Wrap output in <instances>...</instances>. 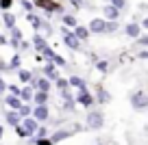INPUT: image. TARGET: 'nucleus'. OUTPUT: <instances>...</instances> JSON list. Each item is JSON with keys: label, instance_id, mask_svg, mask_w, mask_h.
Wrapping results in <instances>:
<instances>
[{"label": "nucleus", "instance_id": "7c9ffc66", "mask_svg": "<svg viewBox=\"0 0 148 145\" xmlns=\"http://www.w3.org/2000/svg\"><path fill=\"white\" fill-rule=\"evenodd\" d=\"M52 82H55V87H57V89H59V91H63V89H70V85H68V78H57V80H52Z\"/></svg>", "mask_w": 148, "mask_h": 145}, {"label": "nucleus", "instance_id": "5701e85b", "mask_svg": "<svg viewBox=\"0 0 148 145\" xmlns=\"http://www.w3.org/2000/svg\"><path fill=\"white\" fill-rule=\"evenodd\" d=\"M70 134H72V130H57L55 134L50 136V143H52V145H55V143H61V141H65Z\"/></svg>", "mask_w": 148, "mask_h": 145}, {"label": "nucleus", "instance_id": "9b49d317", "mask_svg": "<svg viewBox=\"0 0 148 145\" xmlns=\"http://www.w3.org/2000/svg\"><path fill=\"white\" fill-rule=\"evenodd\" d=\"M142 33H144V30H142V26H139L137 22H133V20H131V22L124 26V35L129 37V39H137Z\"/></svg>", "mask_w": 148, "mask_h": 145}, {"label": "nucleus", "instance_id": "a878e982", "mask_svg": "<svg viewBox=\"0 0 148 145\" xmlns=\"http://www.w3.org/2000/svg\"><path fill=\"white\" fill-rule=\"evenodd\" d=\"M31 78H33V72H31V69H22V67L18 69V80L22 82V85H28V82H31Z\"/></svg>", "mask_w": 148, "mask_h": 145}, {"label": "nucleus", "instance_id": "79ce46f5", "mask_svg": "<svg viewBox=\"0 0 148 145\" xmlns=\"http://www.w3.org/2000/svg\"><path fill=\"white\" fill-rule=\"evenodd\" d=\"M15 132H18V136L26 139V132H24V128H22V126H15Z\"/></svg>", "mask_w": 148, "mask_h": 145}, {"label": "nucleus", "instance_id": "4be33fe9", "mask_svg": "<svg viewBox=\"0 0 148 145\" xmlns=\"http://www.w3.org/2000/svg\"><path fill=\"white\" fill-rule=\"evenodd\" d=\"M5 104H7V106H9V110H18V108H20V106H22V104H24V102H22V100H20L18 95H7V100H5Z\"/></svg>", "mask_w": 148, "mask_h": 145}, {"label": "nucleus", "instance_id": "0eeeda50", "mask_svg": "<svg viewBox=\"0 0 148 145\" xmlns=\"http://www.w3.org/2000/svg\"><path fill=\"white\" fill-rule=\"evenodd\" d=\"M74 102H76L79 106H83V108H92V106L96 104L94 93H89V91H79V93H76V98H74Z\"/></svg>", "mask_w": 148, "mask_h": 145}, {"label": "nucleus", "instance_id": "c756f323", "mask_svg": "<svg viewBox=\"0 0 148 145\" xmlns=\"http://www.w3.org/2000/svg\"><path fill=\"white\" fill-rule=\"evenodd\" d=\"M59 106H61V108L65 110V113H72V110L76 108V102H74V100H63V102H61Z\"/></svg>", "mask_w": 148, "mask_h": 145}, {"label": "nucleus", "instance_id": "6ab92c4d", "mask_svg": "<svg viewBox=\"0 0 148 145\" xmlns=\"http://www.w3.org/2000/svg\"><path fill=\"white\" fill-rule=\"evenodd\" d=\"M42 20H44V18H39V15H37V13H33V11H31V13H26V22L33 26V30H35V33H39V26H42Z\"/></svg>", "mask_w": 148, "mask_h": 145}, {"label": "nucleus", "instance_id": "f8f14e48", "mask_svg": "<svg viewBox=\"0 0 148 145\" xmlns=\"http://www.w3.org/2000/svg\"><path fill=\"white\" fill-rule=\"evenodd\" d=\"M102 18H105L107 22H116V20H120V9H116V7H111V5H105Z\"/></svg>", "mask_w": 148, "mask_h": 145}, {"label": "nucleus", "instance_id": "423d86ee", "mask_svg": "<svg viewBox=\"0 0 148 145\" xmlns=\"http://www.w3.org/2000/svg\"><path fill=\"white\" fill-rule=\"evenodd\" d=\"M39 72H42V76L44 78H48V80H57V78L61 76V72H59V67H57L55 63H52V61H46V63H44V67L39 69Z\"/></svg>", "mask_w": 148, "mask_h": 145}, {"label": "nucleus", "instance_id": "f3484780", "mask_svg": "<svg viewBox=\"0 0 148 145\" xmlns=\"http://www.w3.org/2000/svg\"><path fill=\"white\" fill-rule=\"evenodd\" d=\"M20 67H22V56H20V52H15L7 63V72H18Z\"/></svg>", "mask_w": 148, "mask_h": 145}, {"label": "nucleus", "instance_id": "37998d69", "mask_svg": "<svg viewBox=\"0 0 148 145\" xmlns=\"http://www.w3.org/2000/svg\"><path fill=\"white\" fill-rule=\"evenodd\" d=\"M7 91V82H5V78H0V93H5Z\"/></svg>", "mask_w": 148, "mask_h": 145}, {"label": "nucleus", "instance_id": "b1692460", "mask_svg": "<svg viewBox=\"0 0 148 145\" xmlns=\"http://www.w3.org/2000/svg\"><path fill=\"white\" fill-rule=\"evenodd\" d=\"M24 39V33L20 30L18 26H13V28H9V39L7 41H15V43H20V41Z\"/></svg>", "mask_w": 148, "mask_h": 145}, {"label": "nucleus", "instance_id": "dca6fc26", "mask_svg": "<svg viewBox=\"0 0 148 145\" xmlns=\"http://www.w3.org/2000/svg\"><path fill=\"white\" fill-rule=\"evenodd\" d=\"M79 24V18L74 13H61V26H65V28H74Z\"/></svg>", "mask_w": 148, "mask_h": 145}, {"label": "nucleus", "instance_id": "4c0bfd02", "mask_svg": "<svg viewBox=\"0 0 148 145\" xmlns=\"http://www.w3.org/2000/svg\"><path fill=\"white\" fill-rule=\"evenodd\" d=\"M9 95H20V85H7Z\"/></svg>", "mask_w": 148, "mask_h": 145}, {"label": "nucleus", "instance_id": "e433bc0d", "mask_svg": "<svg viewBox=\"0 0 148 145\" xmlns=\"http://www.w3.org/2000/svg\"><path fill=\"white\" fill-rule=\"evenodd\" d=\"M20 5H22V9L26 11V13H31V11L35 9V7H33V2H31V0H20Z\"/></svg>", "mask_w": 148, "mask_h": 145}, {"label": "nucleus", "instance_id": "39448f33", "mask_svg": "<svg viewBox=\"0 0 148 145\" xmlns=\"http://www.w3.org/2000/svg\"><path fill=\"white\" fill-rule=\"evenodd\" d=\"M31 117L35 119L37 123H44V121H48V117H50V110H48V104L33 106V110H31Z\"/></svg>", "mask_w": 148, "mask_h": 145}, {"label": "nucleus", "instance_id": "f704fd0d", "mask_svg": "<svg viewBox=\"0 0 148 145\" xmlns=\"http://www.w3.org/2000/svg\"><path fill=\"white\" fill-rule=\"evenodd\" d=\"M15 0H0V11H11Z\"/></svg>", "mask_w": 148, "mask_h": 145}, {"label": "nucleus", "instance_id": "aec40b11", "mask_svg": "<svg viewBox=\"0 0 148 145\" xmlns=\"http://www.w3.org/2000/svg\"><path fill=\"white\" fill-rule=\"evenodd\" d=\"M31 43H33V48L39 52L44 45H48V41H46V37H44L42 33H35V35H33V41H31Z\"/></svg>", "mask_w": 148, "mask_h": 145}, {"label": "nucleus", "instance_id": "7ed1b4c3", "mask_svg": "<svg viewBox=\"0 0 148 145\" xmlns=\"http://www.w3.org/2000/svg\"><path fill=\"white\" fill-rule=\"evenodd\" d=\"M131 106H133L135 110H146V106H148V95H146V91H142V89L133 91V93H131Z\"/></svg>", "mask_w": 148, "mask_h": 145}, {"label": "nucleus", "instance_id": "f03ea898", "mask_svg": "<svg viewBox=\"0 0 148 145\" xmlns=\"http://www.w3.org/2000/svg\"><path fill=\"white\" fill-rule=\"evenodd\" d=\"M85 121H87L85 128H89V130H100V128L105 126V115H102L100 110H89Z\"/></svg>", "mask_w": 148, "mask_h": 145}, {"label": "nucleus", "instance_id": "1a4fd4ad", "mask_svg": "<svg viewBox=\"0 0 148 145\" xmlns=\"http://www.w3.org/2000/svg\"><path fill=\"white\" fill-rule=\"evenodd\" d=\"M20 126L24 128V132H26V139H28V136H33V134H35V130H37V126H39V123H37L35 119H33L31 115H28V117H22Z\"/></svg>", "mask_w": 148, "mask_h": 145}, {"label": "nucleus", "instance_id": "20e7f679", "mask_svg": "<svg viewBox=\"0 0 148 145\" xmlns=\"http://www.w3.org/2000/svg\"><path fill=\"white\" fill-rule=\"evenodd\" d=\"M61 35H63V43L68 45L70 50H74V52H79L81 50V45H83V41H79L76 37H74V33L70 30V28H61Z\"/></svg>", "mask_w": 148, "mask_h": 145}, {"label": "nucleus", "instance_id": "2f4dec72", "mask_svg": "<svg viewBox=\"0 0 148 145\" xmlns=\"http://www.w3.org/2000/svg\"><path fill=\"white\" fill-rule=\"evenodd\" d=\"M116 30H118V20L116 22H107L105 24V35H113Z\"/></svg>", "mask_w": 148, "mask_h": 145}, {"label": "nucleus", "instance_id": "49530a36", "mask_svg": "<svg viewBox=\"0 0 148 145\" xmlns=\"http://www.w3.org/2000/svg\"><path fill=\"white\" fill-rule=\"evenodd\" d=\"M0 13H2V11H0Z\"/></svg>", "mask_w": 148, "mask_h": 145}, {"label": "nucleus", "instance_id": "6e6552de", "mask_svg": "<svg viewBox=\"0 0 148 145\" xmlns=\"http://www.w3.org/2000/svg\"><path fill=\"white\" fill-rule=\"evenodd\" d=\"M105 24H107L105 18H92L87 24V30L92 35H105Z\"/></svg>", "mask_w": 148, "mask_h": 145}, {"label": "nucleus", "instance_id": "cd10ccee", "mask_svg": "<svg viewBox=\"0 0 148 145\" xmlns=\"http://www.w3.org/2000/svg\"><path fill=\"white\" fill-rule=\"evenodd\" d=\"M31 110H33V104H31V102H24V104L18 108V115H20V117H28Z\"/></svg>", "mask_w": 148, "mask_h": 145}, {"label": "nucleus", "instance_id": "72a5a7b5", "mask_svg": "<svg viewBox=\"0 0 148 145\" xmlns=\"http://www.w3.org/2000/svg\"><path fill=\"white\" fill-rule=\"evenodd\" d=\"M109 5L122 11V9H126V5H129V0H109Z\"/></svg>", "mask_w": 148, "mask_h": 145}, {"label": "nucleus", "instance_id": "412c9836", "mask_svg": "<svg viewBox=\"0 0 148 145\" xmlns=\"http://www.w3.org/2000/svg\"><path fill=\"white\" fill-rule=\"evenodd\" d=\"M33 91H35V89H33L31 85L20 87V95H18V98H20L22 102H31V100H33Z\"/></svg>", "mask_w": 148, "mask_h": 145}, {"label": "nucleus", "instance_id": "f257e3e1", "mask_svg": "<svg viewBox=\"0 0 148 145\" xmlns=\"http://www.w3.org/2000/svg\"><path fill=\"white\" fill-rule=\"evenodd\" d=\"M35 9H42L44 13L52 15V13H63V5L59 0H31Z\"/></svg>", "mask_w": 148, "mask_h": 145}, {"label": "nucleus", "instance_id": "473e14b6", "mask_svg": "<svg viewBox=\"0 0 148 145\" xmlns=\"http://www.w3.org/2000/svg\"><path fill=\"white\" fill-rule=\"evenodd\" d=\"M50 61H52V63L57 65V67H65V65H68V61H65V59H63L61 54H57V52H55V56H52Z\"/></svg>", "mask_w": 148, "mask_h": 145}, {"label": "nucleus", "instance_id": "a211bd4d", "mask_svg": "<svg viewBox=\"0 0 148 145\" xmlns=\"http://www.w3.org/2000/svg\"><path fill=\"white\" fill-rule=\"evenodd\" d=\"M33 106H39V104H48V93L46 91H33Z\"/></svg>", "mask_w": 148, "mask_h": 145}, {"label": "nucleus", "instance_id": "4468645a", "mask_svg": "<svg viewBox=\"0 0 148 145\" xmlns=\"http://www.w3.org/2000/svg\"><path fill=\"white\" fill-rule=\"evenodd\" d=\"M72 33H74V37L79 41H87L89 37H92V33L87 30V26H83V24H76V26L72 28Z\"/></svg>", "mask_w": 148, "mask_h": 145}, {"label": "nucleus", "instance_id": "a18cd8bd", "mask_svg": "<svg viewBox=\"0 0 148 145\" xmlns=\"http://www.w3.org/2000/svg\"><path fill=\"white\" fill-rule=\"evenodd\" d=\"M98 145H102V143H98Z\"/></svg>", "mask_w": 148, "mask_h": 145}, {"label": "nucleus", "instance_id": "58836bf2", "mask_svg": "<svg viewBox=\"0 0 148 145\" xmlns=\"http://www.w3.org/2000/svg\"><path fill=\"white\" fill-rule=\"evenodd\" d=\"M83 0H70V7H72V9H83Z\"/></svg>", "mask_w": 148, "mask_h": 145}, {"label": "nucleus", "instance_id": "2eb2a0df", "mask_svg": "<svg viewBox=\"0 0 148 145\" xmlns=\"http://www.w3.org/2000/svg\"><path fill=\"white\" fill-rule=\"evenodd\" d=\"M0 20H2V24L7 26V30L13 28V26H18V18H15L11 11H2V13H0Z\"/></svg>", "mask_w": 148, "mask_h": 145}, {"label": "nucleus", "instance_id": "c85d7f7f", "mask_svg": "<svg viewBox=\"0 0 148 145\" xmlns=\"http://www.w3.org/2000/svg\"><path fill=\"white\" fill-rule=\"evenodd\" d=\"M39 52H42V54H39V56H42V59H46V61H50L52 56H55V50H52L50 45H44V48H42V50H39Z\"/></svg>", "mask_w": 148, "mask_h": 145}, {"label": "nucleus", "instance_id": "bb28decb", "mask_svg": "<svg viewBox=\"0 0 148 145\" xmlns=\"http://www.w3.org/2000/svg\"><path fill=\"white\" fill-rule=\"evenodd\" d=\"M94 65H96V72H100V74H107L111 69V65H109V61H107V59H96V61H94Z\"/></svg>", "mask_w": 148, "mask_h": 145}, {"label": "nucleus", "instance_id": "ddd939ff", "mask_svg": "<svg viewBox=\"0 0 148 145\" xmlns=\"http://www.w3.org/2000/svg\"><path fill=\"white\" fill-rule=\"evenodd\" d=\"M68 85H70V89L87 91V82H85V78H81V76H70L68 78Z\"/></svg>", "mask_w": 148, "mask_h": 145}, {"label": "nucleus", "instance_id": "ea45409f", "mask_svg": "<svg viewBox=\"0 0 148 145\" xmlns=\"http://www.w3.org/2000/svg\"><path fill=\"white\" fill-rule=\"evenodd\" d=\"M137 59H142V61H146V59H148V48H142V50L137 52Z\"/></svg>", "mask_w": 148, "mask_h": 145}, {"label": "nucleus", "instance_id": "9d476101", "mask_svg": "<svg viewBox=\"0 0 148 145\" xmlns=\"http://www.w3.org/2000/svg\"><path fill=\"white\" fill-rule=\"evenodd\" d=\"M94 100H96V104H109L111 102V93L102 85H96V95H94Z\"/></svg>", "mask_w": 148, "mask_h": 145}, {"label": "nucleus", "instance_id": "a19ab883", "mask_svg": "<svg viewBox=\"0 0 148 145\" xmlns=\"http://www.w3.org/2000/svg\"><path fill=\"white\" fill-rule=\"evenodd\" d=\"M61 98H63V100H74V98H72V91H70V89H63V91H61Z\"/></svg>", "mask_w": 148, "mask_h": 145}, {"label": "nucleus", "instance_id": "393cba45", "mask_svg": "<svg viewBox=\"0 0 148 145\" xmlns=\"http://www.w3.org/2000/svg\"><path fill=\"white\" fill-rule=\"evenodd\" d=\"M20 121H22V117L18 115V110H7V123L9 126H20Z\"/></svg>", "mask_w": 148, "mask_h": 145}, {"label": "nucleus", "instance_id": "c9c22d12", "mask_svg": "<svg viewBox=\"0 0 148 145\" xmlns=\"http://www.w3.org/2000/svg\"><path fill=\"white\" fill-rule=\"evenodd\" d=\"M137 45L139 48H148V35L146 33H142V35L137 37Z\"/></svg>", "mask_w": 148, "mask_h": 145}, {"label": "nucleus", "instance_id": "c03bdc74", "mask_svg": "<svg viewBox=\"0 0 148 145\" xmlns=\"http://www.w3.org/2000/svg\"><path fill=\"white\" fill-rule=\"evenodd\" d=\"M2 134H5V128H2V126H0V139H2Z\"/></svg>", "mask_w": 148, "mask_h": 145}]
</instances>
